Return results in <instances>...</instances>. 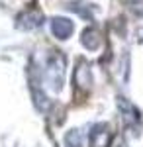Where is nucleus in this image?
<instances>
[{"label":"nucleus","mask_w":143,"mask_h":147,"mask_svg":"<svg viewBox=\"0 0 143 147\" xmlns=\"http://www.w3.org/2000/svg\"><path fill=\"white\" fill-rule=\"evenodd\" d=\"M80 41H82V45L86 47V49H98L100 43H102V39H100V34L94 30V28H88L82 32V37H80Z\"/></svg>","instance_id":"nucleus-5"},{"label":"nucleus","mask_w":143,"mask_h":147,"mask_svg":"<svg viewBox=\"0 0 143 147\" xmlns=\"http://www.w3.org/2000/svg\"><path fill=\"white\" fill-rule=\"evenodd\" d=\"M65 69H67V59L63 57L61 51H49L47 61L43 69V84L49 92H59L65 86Z\"/></svg>","instance_id":"nucleus-1"},{"label":"nucleus","mask_w":143,"mask_h":147,"mask_svg":"<svg viewBox=\"0 0 143 147\" xmlns=\"http://www.w3.org/2000/svg\"><path fill=\"white\" fill-rule=\"evenodd\" d=\"M118 106H120L121 114H123V118H125V122L127 124H137L139 122V112L133 108V104L130 100H125V98H118Z\"/></svg>","instance_id":"nucleus-4"},{"label":"nucleus","mask_w":143,"mask_h":147,"mask_svg":"<svg viewBox=\"0 0 143 147\" xmlns=\"http://www.w3.org/2000/svg\"><path fill=\"white\" fill-rule=\"evenodd\" d=\"M65 147H82V134L78 129H71L65 136Z\"/></svg>","instance_id":"nucleus-6"},{"label":"nucleus","mask_w":143,"mask_h":147,"mask_svg":"<svg viewBox=\"0 0 143 147\" xmlns=\"http://www.w3.org/2000/svg\"><path fill=\"white\" fill-rule=\"evenodd\" d=\"M41 22H43V16L37 10H30V12H24L22 16L18 18V28H22V30H32V28H37Z\"/></svg>","instance_id":"nucleus-3"},{"label":"nucleus","mask_w":143,"mask_h":147,"mask_svg":"<svg viewBox=\"0 0 143 147\" xmlns=\"http://www.w3.org/2000/svg\"><path fill=\"white\" fill-rule=\"evenodd\" d=\"M51 32L55 35L57 39H61V41H65L69 39L73 32H75V24L71 22L69 18H63V16H55V18H51Z\"/></svg>","instance_id":"nucleus-2"}]
</instances>
